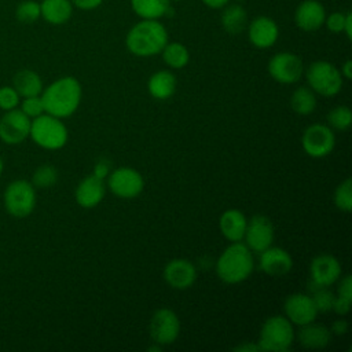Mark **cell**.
Listing matches in <instances>:
<instances>
[{
  "label": "cell",
  "instance_id": "cell-1",
  "mask_svg": "<svg viewBox=\"0 0 352 352\" xmlns=\"http://www.w3.org/2000/svg\"><path fill=\"white\" fill-rule=\"evenodd\" d=\"M168 41V30L160 19H140L128 30L125 37L128 51L140 58L161 54Z\"/></svg>",
  "mask_w": 352,
  "mask_h": 352
},
{
  "label": "cell",
  "instance_id": "cell-2",
  "mask_svg": "<svg viewBox=\"0 0 352 352\" xmlns=\"http://www.w3.org/2000/svg\"><path fill=\"white\" fill-rule=\"evenodd\" d=\"M81 84L72 76L60 77L50 84L41 94L44 111L58 118L72 116L81 102Z\"/></svg>",
  "mask_w": 352,
  "mask_h": 352
},
{
  "label": "cell",
  "instance_id": "cell-3",
  "mask_svg": "<svg viewBox=\"0 0 352 352\" xmlns=\"http://www.w3.org/2000/svg\"><path fill=\"white\" fill-rule=\"evenodd\" d=\"M252 250L239 242H231L216 261L217 276L230 285L243 282L253 271Z\"/></svg>",
  "mask_w": 352,
  "mask_h": 352
},
{
  "label": "cell",
  "instance_id": "cell-4",
  "mask_svg": "<svg viewBox=\"0 0 352 352\" xmlns=\"http://www.w3.org/2000/svg\"><path fill=\"white\" fill-rule=\"evenodd\" d=\"M294 341L293 323L282 315H274L265 319L258 337V348L265 352H286Z\"/></svg>",
  "mask_w": 352,
  "mask_h": 352
},
{
  "label": "cell",
  "instance_id": "cell-5",
  "mask_svg": "<svg viewBox=\"0 0 352 352\" xmlns=\"http://www.w3.org/2000/svg\"><path fill=\"white\" fill-rule=\"evenodd\" d=\"M29 136L43 148L58 150L67 142V128L60 118L43 113L30 122Z\"/></svg>",
  "mask_w": 352,
  "mask_h": 352
},
{
  "label": "cell",
  "instance_id": "cell-6",
  "mask_svg": "<svg viewBox=\"0 0 352 352\" xmlns=\"http://www.w3.org/2000/svg\"><path fill=\"white\" fill-rule=\"evenodd\" d=\"M305 77L309 88L322 96H334L344 85L341 72L327 60L312 62L305 70Z\"/></svg>",
  "mask_w": 352,
  "mask_h": 352
},
{
  "label": "cell",
  "instance_id": "cell-7",
  "mask_svg": "<svg viewBox=\"0 0 352 352\" xmlns=\"http://www.w3.org/2000/svg\"><path fill=\"white\" fill-rule=\"evenodd\" d=\"M4 205L14 217L29 216L36 206V187L28 180H14L6 188Z\"/></svg>",
  "mask_w": 352,
  "mask_h": 352
},
{
  "label": "cell",
  "instance_id": "cell-8",
  "mask_svg": "<svg viewBox=\"0 0 352 352\" xmlns=\"http://www.w3.org/2000/svg\"><path fill=\"white\" fill-rule=\"evenodd\" d=\"M148 331L153 342L161 346L173 344L180 334L179 316L170 308H160L150 319Z\"/></svg>",
  "mask_w": 352,
  "mask_h": 352
},
{
  "label": "cell",
  "instance_id": "cell-9",
  "mask_svg": "<svg viewBox=\"0 0 352 352\" xmlns=\"http://www.w3.org/2000/svg\"><path fill=\"white\" fill-rule=\"evenodd\" d=\"M336 144V136L329 125L312 124L301 138V146L305 154L312 158H323L329 155Z\"/></svg>",
  "mask_w": 352,
  "mask_h": 352
},
{
  "label": "cell",
  "instance_id": "cell-10",
  "mask_svg": "<svg viewBox=\"0 0 352 352\" xmlns=\"http://www.w3.org/2000/svg\"><path fill=\"white\" fill-rule=\"evenodd\" d=\"M107 186L114 195L124 199H131L143 191L144 180L136 169L122 166L109 173Z\"/></svg>",
  "mask_w": 352,
  "mask_h": 352
},
{
  "label": "cell",
  "instance_id": "cell-11",
  "mask_svg": "<svg viewBox=\"0 0 352 352\" xmlns=\"http://www.w3.org/2000/svg\"><path fill=\"white\" fill-rule=\"evenodd\" d=\"M268 73L280 84H294L304 73V63L293 52H278L268 62Z\"/></svg>",
  "mask_w": 352,
  "mask_h": 352
},
{
  "label": "cell",
  "instance_id": "cell-12",
  "mask_svg": "<svg viewBox=\"0 0 352 352\" xmlns=\"http://www.w3.org/2000/svg\"><path fill=\"white\" fill-rule=\"evenodd\" d=\"M245 245L256 253H260L270 248L274 242V226L272 221L264 214H256L248 220L245 230Z\"/></svg>",
  "mask_w": 352,
  "mask_h": 352
},
{
  "label": "cell",
  "instance_id": "cell-13",
  "mask_svg": "<svg viewBox=\"0 0 352 352\" xmlns=\"http://www.w3.org/2000/svg\"><path fill=\"white\" fill-rule=\"evenodd\" d=\"M30 122L22 110H7L0 120V139L7 144L22 143L30 133Z\"/></svg>",
  "mask_w": 352,
  "mask_h": 352
},
{
  "label": "cell",
  "instance_id": "cell-14",
  "mask_svg": "<svg viewBox=\"0 0 352 352\" xmlns=\"http://www.w3.org/2000/svg\"><path fill=\"white\" fill-rule=\"evenodd\" d=\"M286 318L297 326H302L311 323L316 319L318 311L309 294L304 293H293L287 296L283 304Z\"/></svg>",
  "mask_w": 352,
  "mask_h": 352
},
{
  "label": "cell",
  "instance_id": "cell-15",
  "mask_svg": "<svg viewBox=\"0 0 352 352\" xmlns=\"http://www.w3.org/2000/svg\"><path fill=\"white\" fill-rule=\"evenodd\" d=\"M248 38L256 48L265 50L272 47L279 37L278 23L265 15H260L248 23Z\"/></svg>",
  "mask_w": 352,
  "mask_h": 352
},
{
  "label": "cell",
  "instance_id": "cell-16",
  "mask_svg": "<svg viewBox=\"0 0 352 352\" xmlns=\"http://www.w3.org/2000/svg\"><path fill=\"white\" fill-rule=\"evenodd\" d=\"M311 282L318 286H327L330 287L336 283L341 276V264L340 261L331 254H318L314 257L309 265Z\"/></svg>",
  "mask_w": 352,
  "mask_h": 352
},
{
  "label": "cell",
  "instance_id": "cell-17",
  "mask_svg": "<svg viewBox=\"0 0 352 352\" xmlns=\"http://www.w3.org/2000/svg\"><path fill=\"white\" fill-rule=\"evenodd\" d=\"M164 279L170 287L186 290L197 280V268L186 258H173L164 268Z\"/></svg>",
  "mask_w": 352,
  "mask_h": 352
},
{
  "label": "cell",
  "instance_id": "cell-18",
  "mask_svg": "<svg viewBox=\"0 0 352 352\" xmlns=\"http://www.w3.org/2000/svg\"><path fill=\"white\" fill-rule=\"evenodd\" d=\"M326 10L318 0L301 1L294 12V22L302 32H316L324 25Z\"/></svg>",
  "mask_w": 352,
  "mask_h": 352
},
{
  "label": "cell",
  "instance_id": "cell-19",
  "mask_svg": "<svg viewBox=\"0 0 352 352\" xmlns=\"http://www.w3.org/2000/svg\"><path fill=\"white\" fill-rule=\"evenodd\" d=\"M260 270L270 276H285L293 268L290 253L278 246H270L260 252Z\"/></svg>",
  "mask_w": 352,
  "mask_h": 352
},
{
  "label": "cell",
  "instance_id": "cell-20",
  "mask_svg": "<svg viewBox=\"0 0 352 352\" xmlns=\"http://www.w3.org/2000/svg\"><path fill=\"white\" fill-rule=\"evenodd\" d=\"M106 192V186H104V180L99 179L94 175L85 176L77 186L74 197L77 204L81 208L85 209H91L95 208L96 205H99L104 197Z\"/></svg>",
  "mask_w": 352,
  "mask_h": 352
},
{
  "label": "cell",
  "instance_id": "cell-21",
  "mask_svg": "<svg viewBox=\"0 0 352 352\" xmlns=\"http://www.w3.org/2000/svg\"><path fill=\"white\" fill-rule=\"evenodd\" d=\"M246 224V216L238 209H227L226 212H223L219 220L220 232L230 242H239L243 239Z\"/></svg>",
  "mask_w": 352,
  "mask_h": 352
},
{
  "label": "cell",
  "instance_id": "cell-22",
  "mask_svg": "<svg viewBox=\"0 0 352 352\" xmlns=\"http://www.w3.org/2000/svg\"><path fill=\"white\" fill-rule=\"evenodd\" d=\"M298 331V341L304 348L309 349H322L327 346L331 341V331L329 327L320 323H307L300 326Z\"/></svg>",
  "mask_w": 352,
  "mask_h": 352
},
{
  "label": "cell",
  "instance_id": "cell-23",
  "mask_svg": "<svg viewBox=\"0 0 352 352\" xmlns=\"http://www.w3.org/2000/svg\"><path fill=\"white\" fill-rule=\"evenodd\" d=\"M74 6L70 0H43L40 1L41 18L50 25H63L73 15Z\"/></svg>",
  "mask_w": 352,
  "mask_h": 352
},
{
  "label": "cell",
  "instance_id": "cell-24",
  "mask_svg": "<svg viewBox=\"0 0 352 352\" xmlns=\"http://www.w3.org/2000/svg\"><path fill=\"white\" fill-rule=\"evenodd\" d=\"M176 77L169 70H158L153 73L147 81L148 94L158 100L169 99L176 92Z\"/></svg>",
  "mask_w": 352,
  "mask_h": 352
},
{
  "label": "cell",
  "instance_id": "cell-25",
  "mask_svg": "<svg viewBox=\"0 0 352 352\" xmlns=\"http://www.w3.org/2000/svg\"><path fill=\"white\" fill-rule=\"evenodd\" d=\"M221 10L220 23L227 33L239 34L248 28V12L241 4L228 3Z\"/></svg>",
  "mask_w": 352,
  "mask_h": 352
},
{
  "label": "cell",
  "instance_id": "cell-26",
  "mask_svg": "<svg viewBox=\"0 0 352 352\" xmlns=\"http://www.w3.org/2000/svg\"><path fill=\"white\" fill-rule=\"evenodd\" d=\"M132 11L140 19H161L170 15V0H131Z\"/></svg>",
  "mask_w": 352,
  "mask_h": 352
},
{
  "label": "cell",
  "instance_id": "cell-27",
  "mask_svg": "<svg viewBox=\"0 0 352 352\" xmlns=\"http://www.w3.org/2000/svg\"><path fill=\"white\" fill-rule=\"evenodd\" d=\"M12 87L19 96H34L43 92V81L40 76L29 69H22L16 72L12 78Z\"/></svg>",
  "mask_w": 352,
  "mask_h": 352
},
{
  "label": "cell",
  "instance_id": "cell-28",
  "mask_svg": "<svg viewBox=\"0 0 352 352\" xmlns=\"http://www.w3.org/2000/svg\"><path fill=\"white\" fill-rule=\"evenodd\" d=\"M290 106L294 113L300 116L312 114L316 109L315 92L308 87H298L293 91L290 98Z\"/></svg>",
  "mask_w": 352,
  "mask_h": 352
},
{
  "label": "cell",
  "instance_id": "cell-29",
  "mask_svg": "<svg viewBox=\"0 0 352 352\" xmlns=\"http://www.w3.org/2000/svg\"><path fill=\"white\" fill-rule=\"evenodd\" d=\"M161 55L164 62L170 69H183L190 60V52L187 47L177 41H173V43L168 41L164 50L161 51Z\"/></svg>",
  "mask_w": 352,
  "mask_h": 352
},
{
  "label": "cell",
  "instance_id": "cell-30",
  "mask_svg": "<svg viewBox=\"0 0 352 352\" xmlns=\"http://www.w3.org/2000/svg\"><path fill=\"white\" fill-rule=\"evenodd\" d=\"M326 118L330 128L337 131H346L352 124V111L348 106H336L327 113Z\"/></svg>",
  "mask_w": 352,
  "mask_h": 352
},
{
  "label": "cell",
  "instance_id": "cell-31",
  "mask_svg": "<svg viewBox=\"0 0 352 352\" xmlns=\"http://www.w3.org/2000/svg\"><path fill=\"white\" fill-rule=\"evenodd\" d=\"M58 182V170L50 165L44 164L38 166L32 177V184L37 188H50Z\"/></svg>",
  "mask_w": 352,
  "mask_h": 352
},
{
  "label": "cell",
  "instance_id": "cell-32",
  "mask_svg": "<svg viewBox=\"0 0 352 352\" xmlns=\"http://www.w3.org/2000/svg\"><path fill=\"white\" fill-rule=\"evenodd\" d=\"M15 16L22 23H33L41 18L40 3L36 0H22L15 8Z\"/></svg>",
  "mask_w": 352,
  "mask_h": 352
},
{
  "label": "cell",
  "instance_id": "cell-33",
  "mask_svg": "<svg viewBox=\"0 0 352 352\" xmlns=\"http://www.w3.org/2000/svg\"><path fill=\"white\" fill-rule=\"evenodd\" d=\"M334 204L341 212L349 213L352 210V182L349 177L337 186L334 191Z\"/></svg>",
  "mask_w": 352,
  "mask_h": 352
},
{
  "label": "cell",
  "instance_id": "cell-34",
  "mask_svg": "<svg viewBox=\"0 0 352 352\" xmlns=\"http://www.w3.org/2000/svg\"><path fill=\"white\" fill-rule=\"evenodd\" d=\"M311 298L315 304V308L319 312H329L331 311L333 301H334V294L327 286H319L315 289L311 294Z\"/></svg>",
  "mask_w": 352,
  "mask_h": 352
},
{
  "label": "cell",
  "instance_id": "cell-35",
  "mask_svg": "<svg viewBox=\"0 0 352 352\" xmlns=\"http://www.w3.org/2000/svg\"><path fill=\"white\" fill-rule=\"evenodd\" d=\"M21 110L28 116V117H38L40 114L45 113L44 111V104L41 100L40 95H34V96H26L22 100V106Z\"/></svg>",
  "mask_w": 352,
  "mask_h": 352
},
{
  "label": "cell",
  "instance_id": "cell-36",
  "mask_svg": "<svg viewBox=\"0 0 352 352\" xmlns=\"http://www.w3.org/2000/svg\"><path fill=\"white\" fill-rule=\"evenodd\" d=\"M19 103V95L14 87H1L0 88V109L12 110Z\"/></svg>",
  "mask_w": 352,
  "mask_h": 352
},
{
  "label": "cell",
  "instance_id": "cell-37",
  "mask_svg": "<svg viewBox=\"0 0 352 352\" xmlns=\"http://www.w3.org/2000/svg\"><path fill=\"white\" fill-rule=\"evenodd\" d=\"M345 15H346V12H342V11H334L329 15L326 14L324 26L331 33H342L344 23H345Z\"/></svg>",
  "mask_w": 352,
  "mask_h": 352
},
{
  "label": "cell",
  "instance_id": "cell-38",
  "mask_svg": "<svg viewBox=\"0 0 352 352\" xmlns=\"http://www.w3.org/2000/svg\"><path fill=\"white\" fill-rule=\"evenodd\" d=\"M351 302L352 300L344 298L341 296H334L331 311H334L337 315H346L351 309Z\"/></svg>",
  "mask_w": 352,
  "mask_h": 352
},
{
  "label": "cell",
  "instance_id": "cell-39",
  "mask_svg": "<svg viewBox=\"0 0 352 352\" xmlns=\"http://www.w3.org/2000/svg\"><path fill=\"white\" fill-rule=\"evenodd\" d=\"M337 296H341L344 298H348V300H352V278L351 275H345L341 280H340V285H338V294Z\"/></svg>",
  "mask_w": 352,
  "mask_h": 352
},
{
  "label": "cell",
  "instance_id": "cell-40",
  "mask_svg": "<svg viewBox=\"0 0 352 352\" xmlns=\"http://www.w3.org/2000/svg\"><path fill=\"white\" fill-rule=\"evenodd\" d=\"M70 1L78 10L92 11V10H96L98 7H100L104 0H70Z\"/></svg>",
  "mask_w": 352,
  "mask_h": 352
},
{
  "label": "cell",
  "instance_id": "cell-41",
  "mask_svg": "<svg viewBox=\"0 0 352 352\" xmlns=\"http://www.w3.org/2000/svg\"><path fill=\"white\" fill-rule=\"evenodd\" d=\"M109 173H110V162L107 160H99L94 166L92 175L104 180L109 176Z\"/></svg>",
  "mask_w": 352,
  "mask_h": 352
},
{
  "label": "cell",
  "instance_id": "cell-42",
  "mask_svg": "<svg viewBox=\"0 0 352 352\" xmlns=\"http://www.w3.org/2000/svg\"><path fill=\"white\" fill-rule=\"evenodd\" d=\"M330 331H331V334H336V336L345 334L348 331V322L344 319H338V320L333 322Z\"/></svg>",
  "mask_w": 352,
  "mask_h": 352
},
{
  "label": "cell",
  "instance_id": "cell-43",
  "mask_svg": "<svg viewBox=\"0 0 352 352\" xmlns=\"http://www.w3.org/2000/svg\"><path fill=\"white\" fill-rule=\"evenodd\" d=\"M342 33H345L348 40L352 38V12L351 11H348L345 15V23H344Z\"/></svg>",
  "mask_w": 352,
  "mask_h": 352
},
{
  "label": "cell",
  "instance_id": "cell-44",
  "mask_svg": "<svg viewBox=\"0 0 352 352\" xmlns=\"http://www.w3.org/2000/svg\"><path fill=\"white\" fill-rule=\"evenodd\" d=\"M206 7L212 10H221L226 4L230 3V0H201Z\"/></svg>",
  "mask_w": 352,
  "mask_h": 352
},
{
  "label": "cell",
  "instance_id": "cell-45",
  "mask_svg": "<svg viewBox=\"0 0 352 352\" xmlns=\"http://www.w3.org/2000/svg\"><path fill=\"white\" fill-rule=\"evenodd\" d=\"M234 351H238V352H256V351H260V348H258L257 344L246 342V344H241V345L235 346Z\"/></svg>",
  "mask_w": 352,
  "mask_h": 352
},
{
  "label": "cell",
  "instance_id": "cell-46",
  "mask_svg": "<svg viewBox=\"0 0 352 352\" xmlns=\"http://www.w3.org/2000/svg\"><path fill=\"white\" fill-rule=\"evenodd\" d=\"M341 76L344 77V78H346V80H351L352 78V60H345L344 63H342V66H341Z\"/></svg>",
  "mask_w": 352,
  "mask_h": 352
},
{
  "label": "cell",
  "instance_id": "cell-47",
  "mask_svg": "<svg viewBox=\"0 0 352 352\" xmlns=\"http://www.w3.org/2000/svg\"><path fill=\"white\" fill-rule=\"evenodd\" d=\"M3 168H4V164H3V160H1V157H0V175H1V172H3Z\"/></svg>",
  "mask_w": 352,
  "mask_h": 352
},
{
  "label": "cell",
  "instance_id": "cell-48",
  "mask_svg": "<svg viewBox=\"0 0 352 352\" xmlns=\"http://www.w3.org/2000/svg\"><path fill=\"white\" fill-rule=\"evenodd\" d=\"M170 1H180V0H170Z\"/></svg>",
  "mask_w": 352,
  "mask_h": 352
},
{
  "label": "cell",
  "instance_id": "cell-49",
  "mask_svg": "<svg viewBox=\"0 0 352 352\" xmlns=\"http://www.w3.org/2000/svg\"><path fill=\"white\" fill-rule=\"evenodd\" d=\"M238 1H245V0H238Z\"/></svg>",
  "mask_w": 352,
  "mask_h": 352
}]
</instances>
